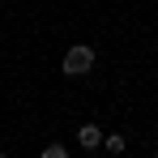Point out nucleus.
<instances>
[{"instance_id": "39448f33", "label": "nucleus", "mask_w": 158, "mask_h": 158, "mask_svg": "<svg viewBox=\"0 0 158 158\" xmlns=\"http://www.w3.org/2000/svg\"><path fill=\"white\" fill-rule=\"evenodd\" d=\"M0 158H9V154H4V150H0Z\"/></svg>"}, {"instance_id": "f03ea898", "label": "nucleus", "mask_w": 158, "mask_h": 158, "mask_svg": "<svg viewBox=\"0 0 158 158\" xmlns=\"http://www.w3.org/2000/svg\"><path fill=\"white\" fill-rule=\"evenodd\" d=\"M77 145H81V150H98V145H103L98 124H81V128H77Z\"/></svg>"}, {"instance_id": "20e7f679", "label": "nucleus", "mask_w": 158, "mask_h": 158, "mask_svg": "<svg viewBox=\"0 0 158 158\" xmlns=\"http://www.w3.org/2000/svg\"><path fill=\"white\" fill-rule=\"evenodd\" d=\"M39 158H69V145L52 141V145H43V154H39Z\"/></svg>"}, {"instance_id": "f257e3e1", "label": "nucleus", "mask_w": 158, "mask_h": 158, "mask_svg": "<svg viewBox=\"0 0 158 158\" xmlns=\"http://www.w3.org/2000/svg\"><path fill=\"white\" fill-rule=\"evenodd\" d=\"M69 77H85L90 69H94V47L90 43H73L69 52H64V64H60Z\"/></svg>"}, {"instance_id": "7ed1b4c3", "label": "nucleus", "mask_w": 158, "mask_h": 158, "mask_svg": "<svg viewBox=\"0 0 158 158\" xmlns=\"http://www.w3.org/2000/svg\"><path fill=\"white\" fill-rule=\"evenodd\" d=\"M103 150H107V154H124V150H128V141H124L120 132H111V137H103Z\"/></svg>"}, {"instance_id": "423d86ee", "label": "nucleus", "mask_w": 158, "mask_h": 158, "mask_svg": "<svg viewBox=\"0 0 158 158\" xmlns=\"http://www.w3.org/2000/svg\"><path fill=\"white\" fill-rule=\"evenodd\" d=\"M150 158H158V154H150Z\"/></svg>"}]
</instances>
